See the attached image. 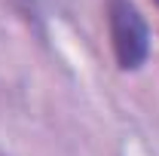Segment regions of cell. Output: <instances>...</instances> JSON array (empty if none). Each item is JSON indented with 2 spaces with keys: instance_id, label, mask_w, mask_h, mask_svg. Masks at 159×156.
Here are the masks:
<instances>
[{
  "instance_id": "6da1fadb",
  "label": "cell",
  "mask_w": 159,
  "mask_h": 156,
  "mask_svg": "<svg viewBox=\"0 0 159 156\" xmlns=\"http://www.w3.org/2000/svg\"><path fill=\"white\" fill-rule=\"evenodd\" d=\"M110 49L122 71H138L150 55V28L132 0H107Z\"/></svg>"
},
{
  "instance_id": "7a4b0ae2",
  "label": "cell",
  "mask_w": 159,
  "mask_h": 156,
  "mask_svg": "<svg viewBox=\"0 0 159 156\" xmlns=\"http://www.w3.org/2000/svg\"><path fill=\"white\" fill-rule=\"evenodd\" d=\"M34 3L43 6V9H49V12H67L74 0H34Z\"/></svg>"
},
{
  "instance_id": "3957f363",
  "label": "cell",
  "mask_w": 159,
  "mask_h": 156,
  "mask_svg": "<svg viewBox=\"0 0 159 156\" xmlns=\"http://www.w3.org/2000/svg\"><path fill=\"white\" fill-rule=\"evenodd\" d=\"M156 6H159V0H156Z\"/></svg>"
}]
</instances>
